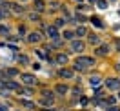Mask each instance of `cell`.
<instances>
[{
    "label": "cell",
    "instance_id": "obj_1",
    "mask_svg": "<svg viewBox=\"0 0 120 111\" xmlns=\"http://www.w3.org/2000/svg\"><path fill=\"white\" fill-rule=\"evenodd\" d=\"M95 64V60L93 58H89V57H82V58H78L76 60V66H75V69H84V67H87V66H93Z\"/></svg>",
    "mask_w": 120,
    "mask_h": 111
},
{
    "label": "cell",
    "instance_id": "obj_2",
    "mask_svg": "<svg viewBox=\"0 0 120 111\" xmlns=\"http://www.w3.org/2000/svg\"><path fill=\"white\" fill-rule=\"evenodd\" d=\"M105 86L109 89H120V80L118 78H109V80L105 82Z\"/></svg>",
    "mask_w": 120,
    "mask_h": 111
},
{
    "label": "cell",
    "instance_id": "obj_3",
    "mask_svg": "<svg viewBox=\"0 0 120 111\" xmlns=\"http://www.w3.org/2000/svg\"><path fill=\"white\" fill-rule=\"evenodd\" d=\"M22 80H24V84L33 86V84H35V77H33V75H29V73H26V75H22Z\"/></svg>",
    "mask_w": 120,
    "mask_h": 111
},
{
    "label": "cell",
    "instance_id": "obj_4",
    "mask_svg": "<svg viewBox=\"0 0 120 111\" xmlns=\"http://www.w3.org/2000/svg\"><path fill=\"white\" fill-rule=\"evenodd\" d=\"M47 35H49V38H51V40H56V38H58V31H56V27H49V29H47Z\"/></svg>",
    "mask_w": 120,
    "mask_h": 111
},
{
    "label": "cell",
    "instance_id": "obj_5",
    "mask_svg": "<svg viewBox=\"0 0 120 111\" xmlns=\"http://www.w3.org/2000/svg\"><path fill=\"white\" fill-rule=\"evenodd\" d=\"M71 49H73V51H82V49H84V44L80 42V40H75V42L71 44Z\"/></svg>",
    "mask_w": 120,
    "mask_h": 111
},
{
    "label": "cell",
    "instance_id": "obj_6",
    "mask_svg": "<svg viewBox=\"0 0 120 111\" xmlns=\"http://www.w3.org/2000/svg\"><path fill=\"white\" fill-rule=\"evenodd\" d=\"M4 88H8V89H18V84L13 80H6L4 82Z\"/></svg>",
    "mask_w": 120,
    "mask_h": 111
},
{
    "label": "cell",
    "instance_id": "obj_7",
    "mask_svg": "<svg viewBox=\"0 0 120 111\" xmlns=\"http://www.w3.org/2000/svg\"><path fill=\"white\" fill-rule=\"evenodd\" d=\"M60 77H62V78H73V71H71V69H62V71H60Z\"/></svg>",
    "mask_w": 120,
    "mask_h": 111
},
{
    "label": "cell",
    "instance_id": "obj_8",
    "mask_svg": "<svg viewBox=\"0 0 120 111\" xmlns=\"http://www.w3.org/2000/svg\"><path fill=\"white\" fill-rule=\"evenodd\" d=\"M91 22L95 24V26H97V27H104V24H102V20H100V18H98V16H93V18H91Z\"/></svg>",
    "mask_w": 120,
    "mask_h": 111
},
{
    "label": "cell",
    "instance_id": "obj_9",
    "mask_svg": "<svg viewBox=\"0 0 120 111\" xmlns=\"http://www.w3.org/2000/svg\"><path fill=\"white\" fill-rule=\"evenodd\" d=\"M91 86H93V88H98V86H100V78H98V77H91Z\"/></svg>",
    "mask_w": 120,
    "mask_h": 111
},
{
    "label": "cell",
    "instance_id": "obj_10",
    "mask_svg": "<svg viewBox=\"0 0 120 111\" xmlns=\"http://www.w3.org/2000/svg\"><path fill=\"white\" fill-rule=\"evenodd\" d=\"M37 40H40V33H31L29 35V42H37Z\"/></svg>",
    "mask_w": 120,
    "mask_h": 111
},
{
    "label": "cell",
    "instance_id": "obj_11",
    "mask_svg": "<svg viewBox=\"0 0 120 111\" xmlns=\"http://www.w3.org/2000/svg\"><path fill=\"white\" fill-rule=\"evenodd\" d=\"M56 62H58V64H66V62H68V57H66V55H58V57H56Z\"/></svg>",
    "mask_w": 120,
    "mask_h": 111
},
{
    "label": "cell",
    "instance_id": "obj_12",
    "mask_svg": "<svg viewBox=\"0 0 120 111\" xmlns=\"http://www.w3.org/2000/svg\"><path fill=\"white\" fill-rule=\"evenodd\" d=\"M97 6L100 9H105V8H107V2H105V0H97Z\"/></svg>",
    "mask_w": 120,
    "mask_h": 111
},
{
    "label": "cell",
    "instance_id": "obj_13",
    "mask_svg": "<svg viewBox=\"0 0 120 111\" xmlns=\"http://www.w3.org/2000/svg\"><path fill=\"white\" fill-rule=\"evenodd\" d=\"M75 35H76V37H84V35H86V27H84V26H82V27H78Z\"/></svg>",
    "mask_w": 120,
    "mask_h": 111
},
{
    "label": "cell",
    "instance_id": "obj_14",
    "mask_svg": "<svg viewBox=\"0 0 120 111\" xmlns=\"http://www.w3.org/2000/svg\"><path fill=\"white\" fill-rule=\"evenodd\" d=\"M97 51H98V55H105V53H107V46H100Z\"/></svg>",
    "mask_w": 120,
    "mask_h": 111
},
{
    "label": "cell",
    "instance_id": "obj_15",
    "mask_svg": "<svg viewBox=\"0 0 120 111\" xmlns=\"http://www.w3.org/2000/svg\"><path fill=\"white\" fill-rule=\"evenodd\" d=\"M56 93H68V88L66 86H56Z\"/></svg>",
    "mask_w": 120,
    "mask_h": 111
},
{
    "label": "cell",
    "instance_id": "obj_16",
    "mask_svg": "<svg viewBox=\"0 0 120 111\" xmlns=\"http://www.w3.org/2000/svg\"><path fill=\"white\" fill-rule=\"evenodd\" d=\"M22 104L26 106V107H29V109H33V107H35V104H33V102H29V100H22Z\"/></svg>",
    "mask_w": 120,
    "mask_h": 111
},
{
    "label": "cell",
    "instance_id": "obj_17",
    "mask_svg": "<svg viewBox=\"0 0 120 111\" xmlns=\"http://www.w3.org/2000/svg\"><path fill=\"white\" fill-rule=\"evenodd\" d=\"M73 37H75V35H73L71 31H66V33H64V38H66V40H71Z\"/></svg>",
    "mask_w": 120,
    "mask_h": 111
},
{
    "label": "cell",
    "instance_id": "obj_18",
    "mask_svg": "<svg viewBox=\"0 0 120 111\" xmlns=\"http://www.w3.org/2000/svg\"><path fill=\"white\" fill-rule=\"evenodd\" d=\"M35 6H37V9H42L44 8V2L42 0H35Z\"/></svg>",
    "mask_w": 120,
    "mask_h": 111
},
{
    "label": "cell",
    "instance_id": "obj_19",
    "mask_svg": "<svg viewBox=\"0 0 120 111\" xmlns=\"http://www.w3.org/2000/svg\"><path fill=\"white\" fill-rule=\"evenodd\" d=\"M62 26H64V20H62V18L55 20V27H62Z\"/></svg>",
    "mask_w": 120,
    "mask_h": 111
},
{
    "label": "cell",
    "instance_id": "obj_20",
    "mask_svg": "<svg viewBox=\"0 0 120 111\" xmlns=\"http://www.w3.org/2000/svg\"><path fill=\"white\" fill-rule=\"evenodd\" d=\"M18 60H20L22 64H27V62H29V60H27V57H26V55H20V57H18Z\"/></svg>",
    "mask_w": 120,
    "mask_h": 111
},
{
    "label": "cell",
    "instance_id": "obj_21",
    "mask_svg": "<svg viewBox=\"0 0 120 111\" xmlns=\"http://www.w3.org/2000/svg\"><path fill=\"white\" fill-rule=\"evenodd\" d=\"M6 75H9V77H13V75H16V69H8V71H6Z\"/></svg>",
    "mask_w": 120,
    "mask_h": 111
},
{
    "label": "cell",
    "instance_id": "obj_22",
    "mask_svg": "<svg viewBox=\"0 0 120 111\" xmlns=\"http://www.w3.org/2000/svg\"><path fill=\"white\" fill-rule=\"evenodd\" d=\"M76 20H78V22H86V16L84 15H76Z\"/></svg>",
    "mask_w": 120,
    "mask_h": 111
},
{
    "label": "cell",
    "instance_id": "obj_23",
    "mask_svg": "<svg viewBox=\"0 0 120 111\" xmlns=\"http://www.w3.org/2000/svg\"><path fill=\"white\" fill-rule=\"evenodd\" d=\"M13 9H15L16 13H20V11H22V8H20V6H18V4H13Z\"/></svg>",
    "mask_w": 120,
    "mask_h": 111
},
{
    "label": "cell",
    "instance_id": "obj_24",
    "mask_svg": "<svg viewBox=\"0 0 120 111\" xmlns=\"http://www.w3.org/2000/svg\"><path fill=\"white\" fill-rule=\"evenodd\" d=\"M0 33H8V27L6 26H0Z\"/></svg>",
    "mask_w": 120,
    "mask_h": 111
},
{
    "label": "cell",
    "instance_id": "obj_25",
    "mask_svg": "<svg viewBox=\"0 0 120 111\" xmlns=\"http://www.w3.org/2000/svg\"><path fill=\"white\" fill-rule=\"evenodd\" d=\"M37 55L40 57V58H44V57H45V53H44V51H37Z\"/></svg>",
    "mask_w": 120,
    "mask_h": 111
},
{
    "label": "cell",
    "instance_id": "obj_26",
    "mask_svg": "<svg viewBox=\"0 0 120 111\" xmlns=\"http://www.w3.org/2000/svg\"><path fill=\"white\" fill-rule=\"evenodd\" d=\"M107 111H120V109H118V107H109Z\"/></svg>",
    "mask_w": 120,
    "mask_h": 111
},
{
    "label": "cell",
    "instance_id": "obj_27",
    "mask_svg": "<svg viewBox=\"0 0 120 111\" xmlns=\"http://www.w3.org/2000/svg\"><path fill=\"white\" fill-rule=\"evenodd\" d=\"M0 111H6V107H4V106H2V104H0Z\"/></svg>",
    "mask_w": 120,
    "mask_h": 111
},
{
    "label": "cell",
    "instance_id": "obj_28",
    "mask_svg": "<svg viewBox=\"0 0 120 111\" xmlns=\"http://www.w3.org/2000/svg\"><path fill=\"white\" fill-rule=\"evenodd\" d=\"M116 47H118V49H120V40H116Z\"/></svg>",
    "mask_w": 120,
    "mask_h": 111
},
{
    "label": "cell",
    "instance_id": "obj_29",
    "mask_svg": "<svg viewBox=\"0 0 120 111\" xmlns=\"http://www.w3.org/2000/svg\"><path fill=\"white\" fill-rule=\"evenodd\" d=\"M45 111H55V109H45Z\"/></svg>",
    "mask_w": 120,
    "mask_h": 111
},
{
    "label": "cell",
    "instance_id": "obj_30",
    "mask_svg": "<svg viewBox=\"0 0 120 111\" xmlns=\"http://www.w3.org/2000/svg\"><path fill=\"white\" fill-rule=\"evenodd\" d=\"M118 69H120V64H118Z\"/></svg>",
    "mask_w": 120,
    "mask_h": 111
}]
</instances>
